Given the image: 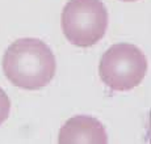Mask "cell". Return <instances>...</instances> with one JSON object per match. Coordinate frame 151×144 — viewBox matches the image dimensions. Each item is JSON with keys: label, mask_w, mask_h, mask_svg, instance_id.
I'll list each match as a JSON object with an SVG mask.
<instances>
[{"label": "cell", "mask_w": 151, "mask_h": 144, "mask_svg": "<svg viewBox=\"0 0 151 144\" xmlns=\"http://www.w3.org/2000/svg\"><path fill=\"white\" fill-rule=\"evenodd\" d=\"M3 71L13 85L37 91L54 79V53L38 38H20L8 46L3 56Z\"/></svg>", "instance_id": "1"}, {"label": "cell", "mask_w": 151, "mask_h": 144, "mask_svg": "<svg viewBox=\"0 0 151 144\" xmlns=\"http://www.w3.org/2000/svg\"><path fill=\"white\" fill-rule=\"evenodd\" d=\"M147 59L142 50L132 43H116L103 54L99 73L112 91L126 92L139 85L146 76Z\"/></svg>", "instance_id": "2"}, {"label": "cell", "mask_w": 151, "mask_h": 144, "mask_svg": "<svg viewBox=\"0 0 151 144\" xmlns=\"http://www.w3.org/2000/svg\"><path fill=\"white\" fill-rule=\"evenodd\" d=\"M60 21L63 33L72 45L89 47L105 34L108 11L101 0H68Z\"/></svg>", "instance_id": "3"}, {"label": "cell", "mask_w": 151, "mask_h": 144, "mask_svg": "<svg viewBox=\"0 0 151 144\" xmlns=\"http://www.w3.org/2000/svg\"><path fill=\"white\" fill-rule=\"evenodd\" d=\"M59 144H106L108 135L103 123L89 115H75L60 127Z\"/></svg>", "instance_id": "4"}, {"label": "cell", "mask_w": 151, "mask_h": 144, "mask_svg": "<svg viewBox=\"0 0 151 144\" xmlns=\"http://www.w3.org/2000/svg\"><path fill=\"white\" fill-rule=\"evenodd\" d=\"M11 111V100L7 96L5 91L0 86V126L8 118Z\"/></svg>", "instance_id": "5"}, {"label": "cell", "mask_w": 151, "mask_h": 144, "mask_svg": "<svg viewBox=\"0 0 151 144\" xmlns=\"http://www.w3.org/2000/svg\"><path fill=\"white\" fill-rule=\"evenodd\" d=\"M122 1H135V0H122Z\"/></svg>", "instance_id": "6"}]
</instances>
